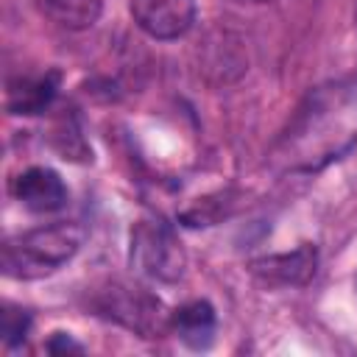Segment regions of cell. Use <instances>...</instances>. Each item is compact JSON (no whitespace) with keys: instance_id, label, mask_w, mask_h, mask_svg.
<instances>
[{"instance_id":"obj_1","label":"cell","mask_w":357,"mask_h":357,"mask_svg":"<svg viewBox=\"0 0 357 357\" xmlns=\"http://www.w3.org/2000/svg\"><path fill=\"white\" fill-rule=\"evenodd\" d=\"M357 142V84L332 81L315 86L293 112L271 148L282 173H315L337 162Z\"/></svg>"},{"instance_id":"obj_2","label":"cell","mask_w":357,"mask_h":357,"mask_svg":"<svg viewBox=\"0 0 357 357\" xmlns=\"http://www.w3.org/2000/svg\"><path fill=\"white\" fill-rule=\"evenodd\" d=\"M84 237L86 231L75 220H56L14 234L3 243V257H0L3 273L25 282L50 276L78 254Z\"/></svg>"},{"instance_id":"obj_3","label":"cell","mask_w":357,"mask_h":357,"mask_svg":"<svg viewBox=\"0 0 357 357\" xmlns=\"http://www.w3.org/2000/svg\"><path fill=\"white\" fill-rule=\"evenodd\" d=\"M92 310L100 318H109L139 337H156L159 332L170 329V315L162 310V301L142 287L131 284H109L92 301Z\"/></svg>"},{"instance_id":"obj_4","label":"cell","mask_w":357,"mask_h":357,"mask_svg":"<svg viewBox=\"0 0 357 357\" xmlns=\"http://www.w3.org/2000/svg\"><path fill=\"white\" fill-rule=\"evenodd\" d=\"M131 262L137 271L159 282H176L184 273L181 243L156 220H139L131 231Z\"/></svg>"},{"instance_id":"obj_5","label":"cell","mask_w":357,"mask_h":357,"mask_svg":"<svg viewBox=\"0 0 357 357\" xmlns=\"http://www.w3.org/2000/svg\"><path fill=\"white\" fill-rule=\"evenodd\" d=\"M131 17L151 39H178L195 22V0H131Z\"/></svg>"},{"instance_id":"obj_6","label":"cell","mask_w":357,"mask_h":357,"mask_svg":"<svg viewBox=\"0 0 357 357\" xmlns=\"http://www.w3.org/2000/svg\"><path fill=\"white\" fill-rule=\"evenodd\" d=\"M11 195L28 212H36V215L59 212L70 198L64 178L45 165H33V167H25L22 173H17L11 181Z\"/></svg>"},{"instance_id":"obj_7","label":"cell","mask_w":357,"mask_h":357,"mask_svg":"<svg viewBox=\"0 0 357 357\" xmlns=\"http://www.w3.org/2000/svg\"><path fill=\"white\" fill-rule=\"evenodd\" d=\"M318 268V248L310 243H301L296 251L287 254H271L262 259L251 262V273L271 284V287H296V284H307L315 276Z\"/></svg>"},{"instance_id":"obj_8","label":"cell","mask_w":357,"mask_h":357,"mask_svg":"<svg viewBox=\"0 0 357 357\" xmlns=\"http://www.w3.org/2000/svg\"><path fill=\"white\" fill-rule=\"evenodd\" d=\"M59 70L36 73V75H17L6 84V109L11 114H39L45 112L56 92H59Z\"/></svg>"},{"instance_id":"obj_9","label":"cell","mask_w":357,"mask_h":357,"mask_svg":"<svg viewBox=\"0 0 357 357\" xmlns=\"http://www.w3.org/2000/svg\"><path fill=\"white\" fill-rule=\"evenodd\" d=\"M170 329L190 349H206L215 340V329H218V318H215L212 304L201 301V298L181 304L178 310L170 312Z\"/></svg>"},{"instance_id":"obj_10","label":"cell","mask_w":357,"mask_h":357,"mask_svg":"<svg viewBox=\"0 0 357 357\" xmlns=\"http://www.w3.org/2000/svg\"><path fill=\"white\" fill-rule=\"evenodd\" d=\"M42 17L67 28V31H86L98 22L103 11V0H33Z\"/></svg>"},{"instance_id":"obj_11","label":"cell","mask_w":357,"mask_h":357,"mask_svg":"<svg viewBox=\"0 0 357 357\" xmlns=\"http://www.w3.org/2000/svg\"><path fill=\"white\" fill-rule=\"evenodd\" d=\"M3 340H6V346H17V343H22L25 340V335H28V329H31V312L28 310H22V307H11V304H6L3 307Z\"/></svg>"},{"instance_id":"obj_12","label":"cell","mask_w":357,"mask_h":357,"mask_svg":"<svg viewBox=\"0 0 357 357\" xmlns=\"http://www.w3.org/2000/svg\"><path fill=\"white\" fill-rule=\"evenodd\" d=\"M47 351H84V349H81L75 340H70L64 332H56L53 340L47 343Z\"/></svg>"},{"instance_id":"obj_13","label":"cell","mask_w":357,"mask_h":357,"mask_svg":"<svg viewBox=\"0 0 357 357\" xmlns=\"http://www.w3.org/2000/svg\"><path fill=\"white\" fill-rule=\"evenodd\" d=\"M240 3H265V0H240Z\"/></svg>"}]
</instances>
